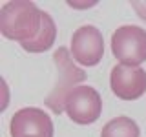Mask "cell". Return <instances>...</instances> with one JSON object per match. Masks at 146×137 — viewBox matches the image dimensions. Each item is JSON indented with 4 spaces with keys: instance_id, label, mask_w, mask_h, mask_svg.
I'll return each instance as SVG.
<instances>
[{
    "instance_id": "cell-1",
    "label": "cell",
    "mask_w": 146,
    "mask_h": 137,
    "mask_svg": "<svg viewBox=\"0 0 146 137\" xmlns=\"http://www.w3.org/2000/svg\"><path fill=\"white\" fill-rule=\"evenodd\" d=\"M42 15L33 2L13 0L6 2L0 9V33L9 40L29 42L38 35L42 27Z\"/></svg>"
},
{
    "instance_id": "cell-2",
    "label": "cell",
    "mask_w": 146,
    "mask_h": 137,
    "mask_svg": "<svg viewBox=\"0 0 146 137\" xmlns=\"http://www.w3.org/2000/svg\"><path fill=\"white\" fill-rule=\"evenodd\" d=\"M53 62L57 66V80H55L53 90L46 97V106L53 113H62L66 112L70 93L77 88V84L86 80V71L73 64L71 51L68 48H58L53 53Z\"/></svg>"
},
{
    "instance_id": "cell-3",
    "label": "cell",
    "mask_w": 146,
    "mask_h": 137,
    "mask_svg": "<svg viewBox=\"0 0 146 137\" xmlns=\"http://www.w3.org/2000/svg\"><path fill=\"white\" fill-rule=\"evenodd\" d=\"M111 51L122 66L139 68L146 61V31L139 26H121L111 35Z\"/></svg>"
},
{
    "instance_id": "cell-4",
    "label": "cell",
    "mask_w": 146,
    "mask_h": 137,
    "mask_svg": "<svg viewBox=\"0 0 146 137\" xmlns=\"http://www.w3.org/2000/svg\"><path fill=\"white\" fill-rule=\"evenodd\" d=\"M102 99L91 86L80 84L70 93L66 102V113L77 124H91L100 117Z\"/></svg>"
},
{
    "instance_id": "cell-5",
    "label": "cell",
    "mask_w": 146,
    "mask_h": 137,
    "mask_svg": "<svg viewBox=\"0 0 146 137\" xmlns=\"http://www.w3.org/2000/svg\"><path fill=\"white\" fill-rule=\"evenodd\" d=\"M71 57L82 66H97L104 55L102 33L95 26H80L71 37Z\"/></svg>"
},
{
    "instance_id": "cell-6",
    "label": "cell",
    "mask_w": 146,
    "mask_h": 137,
    "mask_svg": "<svg viewBox=\"0 0 146 137\" xmlns=\"http://www.w3.org/2000/svg\"><path fill=\"white\" fill-rule=\"evenodd\" d=\"M11 137H53L51 117L40 108H22L11 117Z\"/></svg>"
},
{
    "instance_id": "cell-7",
    "label": "cell",
    "mask_w": 146,
    "mask_h": 137,
    "mask_svg": "<svg viewBox=\"0 0 146 137\" xmlns=\"http://www.w3.org/2000/svg\"><path fill=\"white\" fill-rule=\"evenodd\" d=\"M111 91L122 100H135L146 91V71L143 68H131L117 64L110 75Z\"/></svg>"
},
{
    "instance_id": "cell-8",
    "label": "cell",
    "mask_w": 146,
    "mask_h": 137,
    "mask_svg": "<svg viewBox=\"0 0 146 137\" xmlns=\"http://www.w3.org/2000/svg\"><path fill=\"white\" fill-rule=\"evenodd\" d=\"M55 37H57L55 20L48 15V13H44L42 15V27H40L38 35H36L33 40H29V42H22L20 46L29 53H42V51H48V49L53 46Z\"/></svg>"
},
{
    "instance_id": "cell-9",
    "label": "cell",
    "mask_w": 146,
    "mask_h": 137,
    "mask_svg": "<svg viewBox=\"0 0 146 137\" xmlns=\"http://www.w3.org/2000/svg\"><path fill=\"white\" fill-rule=\"evenodd\" d=\"M139 135L141 130L137 126V122L126 115L108 121L104 124L102 132H100V137H139Z\"/></svg>"
},
{
    "instance_id": "cell-10",
    "label": "cell",
    "mask_w": 146,
    "mask_h": 137,
    "mask_svg": "<svg viewBox=\"0 0 146 137\" xmlns=\"http://www.w3.org/2000/svg\"><path fill=\"white\" fill-rule=\"evenodd\" d=\"M131 6H133V7L137 9L139 17L146 20V2H131Z\"/></svg>"
}]
</instances>
